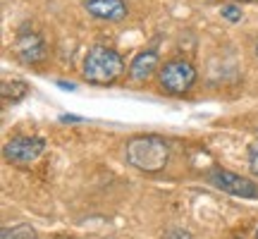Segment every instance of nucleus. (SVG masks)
I'll use <instances>...</instances> for the list:
<instances>
[{
    "mask_svg": "<svg viewBox=\"0 0 258 239\" xmlns=\"http://www.w3.org/2000/svg\"><path fill=\"white\" fill-rule=\"evenodd\" d=\"M156 70H158V53L156 50H141L139 55H134V60L129 65V77L134 82H146Z\"/></svg>",
    "mask_w": 258,
    "mask_h": 239,
    "instance_id": "nucleus-8",
    "label": "nucleus"
},
{
    "mask_svg": "<svg viewBox=\"0 0 258 239\" xmlns=\"http://www.w3.org/2000/svg\"><path fill=\"white\" fill-rule=\"evenodd\" d=\"M124 74V60L108 46H93L84 57V79L96 86H110Z\"/></svg>",
    "mask_w": 258,
    "mask_h": 239,
    "instance_id": "nucleus-2",
    "label": "nucleus"
},
{
    "mask_svg": "<svg viewBox=\"0 0 258 239\" xmlns=\"http://www.w3.org/2000/svg\"><path fill=\"white\" fill-rule=\"evenodd\" d=\"M124 158L139 172H160L170 160V144L156 134L134 137L124 146Z\"/></svg>",
    "mask_w": 258,
    "mask_h": 239,
    "instance_id": "nucleus-1",
    "label": "nucleus"
},
{
    "mask_svg": "<svg viewBox=\"0 0 258 239\" xmlns=\"http://www.w3.org/2000/svg\"><path fill=\"white\" fill-rule=\"evenodd\" d=\"M256 57H258V43H256Z\"/></svg>",
    "mask_w": 258,
    "mask_h": 239,
    "instance_id": "nucleus-16",
    "label": "nucleus"
},
{
    "mask_svg": "<svg viewBox=\"0 0 258 239\" xmlns=\"http://www.w3.org/2000/svg\"><path fill=\"white\" fill-rule=\"evenodd\" d=\"M15 53L19 55V60H24L27 65H38L46 60V41H43V36H38L34 31L19 34L17 43H15Z\"/></svg>",
    "mask_w": 258,
    "mask_h": 239,
    "instance_id": "nucleus-6",
    "label": "nucleus"
},
{
    "mask_svg": "<svg viewBox=\"0 0 258 239\" xmlns=\"http://www.w3.org/2000/svg\"><path fill=\"white\" fill-rule=\"evenodd\" d=\"M211 184L215 189H222V192L232 194V196H241V199H258V184L249 177L234 175L230 170H213L208 175Z\"/></svg>",
    "mask_w": 258,
    "mask_h": 239,
    "instance_id": "nucleus-4",
    "label": "nucleus"
},
{
    "mask_svg": "<svg viewBox=\"0 0 258 239\" xmlns=\"http://www.w3.org/2000/svg\"><path fill=\"white\" fill-rule=\"evenodd\" d=\"M27 91H29V86L22 82H12V84L5 82L3 84V98H5V101H10V98H12V101H19Z\"/></svg>",
    "mask_w": 258,
    "mask_h": 239,
    "instance_id": "nucleus-10",
    "label": "nucleus"
},
{
    "mask_svg": "<svg viewBox=\"0 0 258 239\" xmlns=\"http://www.w3.org/2000/svg\"><path fill=\"white\" fill-rule=\"evenodd\" d=\"M46 151V141L41 137H15L5 144V160L15 165H29Z\"/></svg>",
    "mask_w": 258,
    "mask_h": 239,
    "instance_id": "nucleus-5",
    "label": "nucleus"
},
{
    "mask_svg": "<svg viewBox=\"0 0 258 239\" xmlns=\"http://www.w3.org/2000/svg\"><path fill=\"white\" fill-rule=\"evenodd\" d=\"M237 3H258V0H237Z\"/></svg>",
    "mask_w": 258,
    "mask_h": 239,
    "instance_id": "nucleus-15",
    "label": "nucleus"
},
{
    "mask_svg": "<svg viewBox=\"0 0 258 239\" xmlns=\"http://www.w3.org/2000/svg\"><path fill=\"white\" fill-rule=\"evenodd\" d=\"M60 89H74V84H70V82H60Z\"/></svg>",
    "mask_w": 258,
    "mask_h": 239,
    "instance_id": "nucleus-14",
    "label": "nucleus"
},
{
    "mask_svg": "<svg viewBox=\"0 0 258 239\" xmlns=\"http://www.w3.org/2000/svg\"><path fill=\"white\" fill-rule=\"evenodd\" d=\"M249 167L253 175H258V139L249 146Z\"/></svg>",
    "mask_w": 258,
    "mask_h": 239,
    "instance_id": "nucleus-12",
    "label": "nucleus"
},
{
    "mask_svg": "<svg viewBox=\"0 0 258 239\" xmlns=\"http://www.w3.org/2000/svg\"><path fill=\"white\" fill-rule=\"evenodd\" d=\"M158 84L170 96H182L196 84V67L189 60H170L160 67Z\"/></svg>",
    "mask_w": 258,
    "mask_h": 239,
    "instance_id": "nucleus-3",
    "label": "nucleus"
},
{
    "mask_svg": "<svg viewBox=\"0 0 258 239\" xmlns=\"http://www.w3.org/2000/svg\"><path fill=\"white\" fill-rule=\"evenodd\" d=\"M0 239H38L31 225H15V227H3Z\"/></svg>",
    "mask_w": 258,
    "mask_h": 239,
    "instance_id": "nucleus-9",
    "label": "nucleus"
},
{
    "mask_svg": "<svg viewBox=\"0 0 258 239\" xmlns=\"http://www.w3.org/2000/svg\"><path fill=\"white\" fill-rule=\"evenodd\" d=\"M220 15L227 22H239L244 15H241V8L239 5H234V3H230V5H222V10H220Z\"/></svg>",
    "mask_w": 258,
    "mask_h": 239,
    "instance_id": "nucleus-11",
    "label": "nucleus"
},
{
    "mask_svg": "<svg viewBox=\"0 0 258 239\" xmlns=\"http://www.w3.org/2000/svg\"><path fill=\"white\" fill-rule=\"evenodd\" d=\"M86 12L103 22H122L127 17V5L124 0H84Z\"/></svg>",
    "mask_w": 258,
    "mask_h": 239,
    "instance_id": "nucleus-7",
    "label": "nucleus"
},
{
    "mask_svg": "<svg viewBox=\"0 0 258 239\" xmlns=\"http://www.w3.org/2000/svg\"><path fill=\"white\" fill-rule=\"evenodd\" d=\"M163 239H191V234H189V232H184V230H179V227H175V230L167 232Z\"/></svg>",
    "mask_w": 258,
    "mask_h": 239,
    "instance_id": "nucleus-13",
    "label": "nucleus"
}]
</instances>
